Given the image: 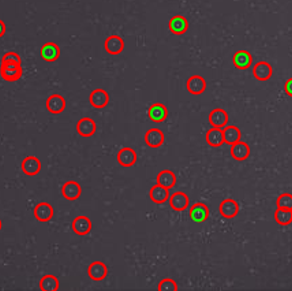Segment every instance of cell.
Wrapping results in <instances>:
<instances>
[{
    "instance_id": "1",
    "label": "cell",
    "mask_w": 292,
    "mask_h": 291,
    "mask_svg": "<svg viewBox=\"0 0 292 291\" xmlns=\"http://www.w3.org/2000/svg\"><path fill=\"white\" fill-rule=\"evenodd\" d=\"M169 205H171V208L176 211V212H182V211H185L186 208H189V196L183 192H176L174 194H171L168 198Z\"/></svg>"
},
{
    "instance_id": "2",
    "label": "cell",
    "mask_w": 292,
    "mask_h": 291,
    "mask_svg": "<svg viewBox=\"0 0 292 291\" xmlns=\"http://www.w3.org/2000/svg\"><path fill=\"white\" fill-rule=\"evenodd\" d=\"M272 73V66L268 62H257L254 66H253V77L257 79V81H261V82H265L268 79H271Z\"/></svg>"
},
{
    "instance_id": "3",
    "label": "cell",
    "mask_w": 292,
    "mask_h": 291,
    "mask_svg": "<svg viewBox=\"0 0 292 291\" xmlns=\"http://www.w3.org/2000/svg\"><path fill=\"white\" fill-rule=\"evenodd\" d=\"M164 133L157 129V127H153V129H149L146 131V134H145V142H146V145L149 148H160V146L164 144Z\"/></svg>"
},
{
    "instance_id": "4",
    "label": "cell",
    "mask_w": 292,
    "mask_h": 291,
    "mask_svg": "<svg viewBox=\"0 0 292 291\" xmlns=\"http://www.w3.org/2000/svg\"><path fill=\"white\" fill-rule=\"evenodd\" d=\"M190 219L195 223H202L209 218V208L204 203H195L190 208Z\"/></svg>"
},
{
    "instance_id": "5",
    "label": "cell",
    "mask_w": 292,
    "mask_h": 291,
    "mask_svg": "<svg viewBox=\"0 0 292 291\" xmlns=\"http://www.w3.org/2000/svg\"><path fill=\"white\" fill-rule=\"evenodd\" d=\"M62 194L63 197L68 200V201H75L81 197L82 194V187L75 181H68L62 186Z\"/></svg>"
},
{
    "instance_id": "6",
    "label": "cell",
    "mask_w": 292,
    "mask_h": 291,
    "mask_svg": "<svg viewBox=\"0 0 292 291\" xmlns=\"http://www.w3.org/2000/svg\"><path fill=\"white\" fill-rule=\"evenodd\" d=\"M46 109L53 115L62 114L66 109V100L62 94H51L46 99Z\"/></svg>"
},
{
    "instance_id": "7",
    "label": "cell",
    "mask_w": 292,
    "mask_h": 291,
    "mask_svg": "<svg viewBox=\"0 0 292 291\" xmlns=\"http://www.w3.org/2000/svg\"><path fill=\"white\" fill-rule=\"evenodd\" d=\"M72 230L77 235H87L90 231H92V220L85 216V215H81V216H77V218L72 220Z\"/></svg>"
},
{
    "instance_id": "8",
    "label": "cell",
    "mask_w": 292,
    "mask_h": 291,
    "mask_svg": "<svg viewBox=\"0 0 292 291\" xmlns=\"http://www.w3.org/2000/svg\"><path fill=\"white\" fill-rule=\"evenodd\" d=\"M220 215L226 219H234L239 213V204L232 198H226L220 203L219 207Z\"/></svg>"
},
{
    "instance_id": "9",
    "label": "cell",
    "mask_w": 292,
    "mask_h": 291,
    "mask_svg": "<svg viewBox=\"0 0 292 291\" xmlns=\"http://www.w3.org/2000/svg\"><path fill=\"white\" fill-rule=\"evenodd\" d=\"M89 101L92 104L93 108L103 109L105 108L109 103V94L104 90V89H96L93 90L90 96H89Z\"/></svg>"
},
{
    "instance_id": "10",
    "label": "cell",
    "mask_w": 292,
    "mask_h": 291,
    "mask_svg": "<svg viewBox=\"0 0 292 291\" xmlns=\"http://www.w3.org/2000/svg\"><path fill=\"white\" fill-rule=\"evenodd\" d=\"M186 88H187L190 94L200 96V94H202L206 90V81L201 75H193V77H190L187 79Z\"/></svg>"
},
{
    "instance_id": "11",
    "label": "cell",
    "mask_w": 292,
    "mask_h": 291,
    "mask_svg": "<svg viewBox=\"0 0 292 291\" xmlns=\"http://www.w3.org/2000/svg\"><path fill=\"white\" fill-rule=\"evenodd\" d=\"M87 274H89V278L94 282H100L105 279V276L108 274L107 265L104 264L103 261H94L92 264L89 265L87 268Z\"/></svg>"
},
{
    "instance_id": "12",
    "label": "cell",
    "mask_w": 292,
    "mask_h": 291,
    "mask_svg": "<svg viewBox=\"0 0 292 291\" xmlns=\"http://www.w3.org/2000/svg\"><path fill=\"white\" fill-rule=\"evenodd\" d=\"M96 129H97V126H96V122L92 118H82V119L78 120L77 131L78 134L83 137V138L92 137L96 133Z\"/></svg>"
},
{
    "instance_id": "13",
    "label": "cell",
    "mask_w": 292,
    "mask_h": 291,
    "mask_svg": "<svg viewBox=\"0 0 292 291\" xmlns=\"http://www.w3.org/2000/svg\"><path fill=\"white\" fill-rule=\"evenodd\" d=\"M104 48L109 55H119L123 52L124 49V41L122 37L119 36H109L104 42Z\"/></svg>"
},
{
    "instance_id": "14",
    "label": "cell",
    "mask_w": 292,
    "mask_h": 291,
    "mask_svg": "<svg viewBox=\"0 0 292 291\" xmlns=\"http://www.w3.org/2000/svg\"><path fill=\"white\" fill-rule=\"evenodd\" d=\"M41 161L36 156H27L25 160L22 161V171L25 172L29 177H34L38 172L41 171Z\"/></svg>"
},
{
    "instance_id": "15",
    "label": "cell",
    "mask_w": 292,
    "mask_h": 291,
    "mask_svg": "<svg viewBox=\"0 0 292 291\" xmlns=\"http://www.w3.org/2000/svg\"><path fill=\"white\" fill-rule=\"evenodd\" d=\"M148 115L150 120H153L156 123H161L168 116V108L164 104H161V103H156V104L150 105Z\"/></svg>"
},
{
    "instance_id": "16",
    "label": "cell",
    "mask_w": 292,
    "mask_h": 291,
    "mask_svg": "<svg viewBox=\"0 0 292 291\" xmlns=\"http://www.w3.org/2000/svg\"><path fill=\"white\" fill-rule=\"evenodd\" d=\"M231 156L238 161L246 160L247 157L250 156V146L247 145L246 142L238 141L231 145Z\"/></svg>"
},
{
    "instance_id": "17",
    "label": "cell",
    "mask_w": 292,
    "mask_h": 291,
    "mask_svg": "<svg viewBox=\"0 0 292 291\" xmlns=\"http://www.w3.org/2000/svg\"><path fill=\"white\" fill-rule=\"evenodd\" d=\"M34 216L38 222H49L53 218V207L49 203H38L34 208Z\"/></svg>"
},
{
    "instance_id": "18",
    "label": "cell",
    "mask_w": 292,
    "mask_h": 291,
    "mask_svg": "<svg viewBox=\"0 0 292 291\" xmlns=\"http://www.w3.org/2000/svg\"><path fill=\"white\" fill-rule=\"evenodd\" d=\"M118 163L123 167H133L137 163V152L133 148H122L118 152Z\"/></svg>"
},
{
    "instance_id": "19",
    "label": "cell",
    "mask_w": 292,
    "mask_h": 291,
    "mask_svg": "<svg viewBox=\"0 0 292 291\" xmlns=\"http://www.w3.org/2000/svg\"><path fill=\"white\" fill-rule=\"evenodd\" d=\"M209 123L212 127L223 129V127H226L227 123H228V114H227L224 109L221 108L213 109L209 114Z\"/></svg>"
},
{
    "instance_id": "20",
    "label": "cell",
    "mask_w": 292,
    "mask_h": 291,
    "mask_svg": "<svg viewBox=\"0 0 292 291\" xmlns=\"http://www.w3.org/2000/svg\"><path fill=\"white\" fill-rule=\"evenodd\" d=\"M41 57L45 62H56L57 59L60 57V48L57 44L53 42H46L44 44V47L41 48Z\"/></svg>"
},
{
    "instance_id": "21",
    "label": "cell",
    "mask_w": 292,
    "mask_h": 291,
    "mask_svg": "<svg viewBox=\"0 0 292 291\" xmlns=\"http://www.w3.org/2000/svg\"><path fill=\"white\" fill-rule=\"evenodd\" d=\"M149 197L153 201L154 204H164L165 201H168L169 198V189L164 186H160V185H154L149 192Z\"/></svg>"
},
{
    "instance_id": "22",
    "label": "cell",
    "mask_w": 292,
    "mask_h": 291,
    "mask_svg": "<svg viewBox=\"0 0 292 291\" xmlns=\"http://www.w3.org/2000/svg\"><path fill=\"white\" fill-rule=\"evenodd\" d=\"M187 29H189V21L186 19L185 16L176 15L174 18H171V21H169V30H171V33H174L176 36H180V34H185Z\"/></svg>"
},
{
    "instance_id": "23",
    "label": "cell",
    "mask_w": 292,
    "mask_h": 291,
    "mask_svg": "<svg viewBox=\"0 0 292 291\" xmlns=\"http://www.w3.org/2000/svg\"><path fill=\"white\" fill-rule=\"evenodd\" d=\"M232 63L238 70H247L253 64V57L247 51H238L232 57Z\"/></svg>"
},
{
    "instance_id": "24",
    "label": "cell",
    "mask_w": 292,
    "mask_h": 291,
    "mask_svg": "<svg viewBox=\"0 0 292 291\" xmlns=\"http://www.w3.org/2000/svg\"><path fill=\"white\" fill-rule=\"evenodd\" d=\"M206 142L212 148H219L224 144V137H223V129L219 127H212L206 131Z\"/></svg>"
},
{
    "instance_id": "25",
    "label": "cell",
    "mask_w": 292,
    "mask_h": 291,
    "mask_svg": "<svg viewBox=\"0 0 292 291\" xmlns=\"http://www.w3.org/2000/svg\"><path fill=\"white\" fill-rule=\"evenodd\" d=\"M22 74H23L22 66H18L15 68H8L4 67V66H0V75L7 82H16V81H19L22 78Z\"/></svg>"
},
{
    "instance_id": "26",
    "label": "cell",
    "mask_w": 292,
    "mask_h": 291,
    "mask_svg": "<svg viewBox=\"0 0 292 291\" xmlns=\"http://www.w3.org/2000/svg\"><path fill=\"white\" fill-rule=\"evenodd\" d=\"M223 137H224V144H228V145H232L238 141H241L242 133L239 127L236 126H228L223 127Z\"/></svg>"
},
{
    "instance_id": "27",
    "label": "cell",
    "mask_w": 292,
    "mask_h": 291,
    "mask_svg": "<svg viewBox=\"0 0 292 291\" xmlns=\"http://www.w3.org/2000/svg\"><path fill=\"white\" fill-rule=\"evenodd\" d=\"M176 183V175L171 170H163L157 174V185L164 186L167 189L175 186Z\"/></svg>"
},
{
    "instance_id": "28",
    "label": "cell",
    "mask_w": 292,
    "mask_h": 291,
    "mask_svg": "<svg viewBox=\"0 0 292 291\" xmlns=\"http://www.w3.org/2000/svg\"><path fill=\"white\" fill-rule=\"evenodd\" d=\"M60 287V282L55 275L42 276L40 281V289L42 291H56Z\"/></svg>"
},
{
    "instance_id": "29",
    "label": "cell",
    "mask_w": 292,
    "mask_h": 291,
    "mask_svg": "<svg viewBox=\"0 0 292 291\" xmlns=\"http://www.w3.org/2000/svg\"><path fill=\"white\" fill-rule=\"evenodd\" d=\"M275 220L280 226H288L292 223V211L277 208L275 212Z\"/></svg>"
},
{
    "instance_id": "30",
    "label": "cell",
    "mask_w": 292,
    "mask_h": 291,
    "mask_svg": "<svg viewBox=\"0 0 292 291\" xmlns=\"http://www.w3.org/2000/svg\"><path fill=\"white\" fill-rule=\"evenodd\" d=\"M276 207L280 209L292 211V194H290V193H282V194L277 197Z\"/></svg>"
},
{
    "instance_id": "31",
    "label": "cell",
    "mask_w": 292,
    "mask_h": 291,
    "mask_svg": "<svg viewBox=\"0 0 292 291\" xmlns=\"http://www.w3.org/2000/svg\"><path fill=\"white\" fill-rule=\"evenodd\" d=\"M157 289H159V291H176L178 290V285H176V282L174 279L165 278V279L160 282Z\"/></svg>"
},
{
    "instance_id": "32",
    "label": "cell",
    "mask_w": 292,
    "mask_h": 291,
    "mask_svg": "<svg viewBox=\"0 0 292 291\" xmlns=\"http://www.w3.org/2000/svg\"><path fill=\"white\" fill-rule=\"evenodd\" d=\"M7 62L22 64V59L16 52H7V53H4V56L1 57V63H7Z\"/></svg>"
},
{
    "instance_id": "33",
    "label": "cell",
    "mask_w": 292,
    "mask_h": 291,
    "mask_svg": "<svg viewBox=\"0 0 292 291\" xmlns=\"http://www.w3.org/2000/svg\"><path fill=\"white\" fill-rule=\"evenodd\" d=\"M284 92H286L290 97H292V78H290L287 82L284 83Z\"/></svg>"
},
{
    "instance_id": "34",
    "label": "cell",
    "mask_w": 292,
    "mask_h": 291,
    "mask_svg": "<svg viewBox=\"0 0 292 291\" xmlns=\"http://www.w3.org/2000/svg\"><path fill=\"white\" fill-rule=\"evenodd\" d=\"M5 34V23L0 19V38Z\"/></svg>"
},
{
    "instance_id": "35",
    "label": "cell",
    "mask_w": 292,
    "mask_h": 291,
    "mask_svg": "<svg viewBox=\"0 0 292 291\" xmlns=\"http://www.w3.org/2000/svg\"><path fill=\"white\" fill-rule=\"evenodd\" d=\"M1 226H3V224H1V220H0V230H1Z\"/></svg>"
}]
</instances>
